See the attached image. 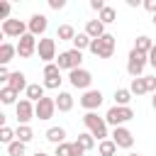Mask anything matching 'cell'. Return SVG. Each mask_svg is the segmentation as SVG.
<instances>
[{"label": "cell", "mask_w": 156, "mask_h": 156, "mask_svg": "<svg viewBox=\"0 0 156 156\" xmlns=\"http://www.w3.org/2000/svg\"><path fill=\"white\" fill-rule=\"evenodd\" d=\"M15 112H17V122H20V124H27L32 117H37V115H34V105H32V100H27V98L15 105Z\"/></svg>", "instance_id": "15"}, {"label": "cell", "mask_w": 156, "mask_h": 156, "mask_svg": "<svg viewBox=\"0 0 156 156\" xmlns=\"http://www.w3.org/2000/svg\"><path fill=\"white\" fill-rule=\"evenodd\" d=\"M0 20L5 22V20H10V2L7 0H2L0 2Z\"/></svg>", "instance_id": "35"}, {"label": "cell", "mask_w": 156, "mask_h": 156, "mask_svg": "<svg viewBox=\"0 0 156 156\" xmlns=\"http://www.w3.org/2000/svg\"><path fill=\"white\" fill-rule=\"evenodd\" d=\"M127 5H129V7H139L141 2H139V0H127Z\"/></svg>", "instance_id": "43"}, {"label": "cell", "mask_w": 156, "mask_h": 156, "mask_svg": "<svg viewBox=\"0 0 156 156\" xmlns=\"http://www.w3.org/2000/svg\"><path fill=\"white\" fill-rule=\"evenodd\" d=\"M151 22H154V27H156V15H154V20H151Z\"/></svg>", "instance_id": "47"}, {"label": "cell", "mask_w": 156, "mask_h": 156, "mask_svg": "<svg viewBox=\"0 0 156 156\" xmlns=\"http://www.w3.org/2000/svg\"><path fill=\"white\" fill-rule=\"evenodd\" d=\"M98 20H100V22H102V24H112V22H115V20H117V10H115V7H110V5H107V7H105V10H102V12H100V15H98Z\"/></svg>", "instance_id": "31"}, {"label": "cell", "mask_w": 156, "mask_h": 156, "mask_svg": "<svg viewBox=\"0 0 156 156\" xmlns=\"http://www.w3.org/2000/svg\"><path fill=\"white\" fill-rule=\"evenodd\" d=\"M80 63H83V51H78V49H68L56 56V66L61 71H76V68H80Z\"/></svg>", "instance_id": "2"}, {"label": "cell", "mask_w": 156, "mask_h": 156, "mask_svg": "<svg viewBox=\"0 0 156 156\" xmlns=\"http://www.w3.org/2000/svg\"><path fill=\"white\" fill-rule=\"evenodd\" d=\"M56 110H58V112H71V110H73V95L66 93V90H61V93L56 95Z\"/></svg>", "instance_id": "18"}, {"label": "cell", "mask_w": 156, "mask_h": 156, "mask_svg": "<svg viewBox=\"0 0 156 156\" xmlns=\"http://www.w3.org/2000/svg\"><path fill=\"white\" fill-rule=\"evenodd\" d=\"M102 105V93L100 90H85L80 95V107H85L88 112H95Z\"/></svg>", "instance_id": "13"}, {"label": "cell", "mask_w": 156, "mask_h": 156, "mask_svg": "<svg viewBox=\"0 0 156 156\" xmlns=\"http://www.w3.org/2000/svg\"><path fill=\"white\" fill-rule=\"evenodd\" d=\"M129 90H132V95H144V93H149V85H146V76H141V78H132V85H129Z\"/></svg>", "instance_id": "22"}, {"label": "cell", "mask_w": 156, "mask_h": 156, "mask_svg": "<svg viewBox=\"0 0 156 156\" xmlns=\"http://www.w3.org/2000/svg\"><path fill=\"white\" fill-rule=\"evenodd\" d=\"M76 141H78L85 151H90V149H95V141H98V139H95L90 132H83V134H78V139H76Z\"/></svg>", "instance_id": "30"}, {"label": "cell", "mask_w": 156, "mask_h": 156, "mask_svg": "<svg viewBox=\"0 0 156 156\" xmlns=\"http://www.w3.org/2000/svg\"><path fill=\"white\" fill-rule=\"evenodd\" d=\"M49 7L51 10H63L66 7V0H49Z\"/></svg>", "instance_id": "37"}, {"label": "cell", "mask_w": 156, "mask_h": 156, "mask_svg": "<svg viewBox=\"0 0 156 156\" xmlns=\"http://www.w3.org/2000/svg\"><path fill=\"white\" fill-rule=\"evenodd\" d=\"M85 34H88L90 39H100V37H105L107 32H105V24H102L100 20H88V22H85Z\"/></svg>", "instance_id": "17"}, {"label": "cell", "mask_w": 156, "mask_h": 156, "mask_svg": "<svg viewBox=\"0 0 156 156\" xmlns=\"http://www.w3.org/2000/svg\"><path fill=\"white\" fill-rule=\"evenodd\" d=\"M134 49L149 56V51L154 49V41H151V37H146V34H141V37H136V41H134Z\"/></svg>", "instance_id": "24"}, {"label": "cell", "mask_w": 156, "mask_h": 156, "mask_svg": "<svg viewBox=\"0 0 156 156\" xmlns=\"http://www.w3.org/2000/svg\"><path fill=\"white\" fill-rule=\"evenodd\" d=\"M27 27H29V34H34V37H41V34L46 32V27H49V20H46V15H41V12H34V15L29 17Z\"/></svg>", "instance_id": "14"}, {"label": "cell", "mask_w": 156, "mask_h": 156, "mask_svg": "<svg viewBox=\"0 0 156 156\" xmlns=\"http://www.w3.org/2000/svg\"><path fill=\"white\" fill-rule=\"evenodd\" d=\"M44 90H46L44 85H39V83H29V88H27L24 93H27V100H32V102L37 105L41 98H46V95H44Z\"/></svg>", "instance_id": "21"}, {"label": "cell", "mask_w": 156, "mask_h": 156, "mask_svg": "<svg viewBox=\"0 0 156 156\" xmlns=\"http://www.w3.org/2000/svg\"><path fill=\"white\" fill-rule=\"evenodd\" d=\"M7 85H10L15 93H20V90H27V88H29L27 76H24L22 71H12V73H10V78H7Z\"/></svg>", "instance_id": "16"}, {"label": "cell", "mask_w": 156, "mask_h": 156, "mask_svg": "<svg viewBox=\"0 0 156 156\" xmlns=\"http://www.w3.org/2000/svg\"><path fill=\"white\" fill-rule=\"evenodd\" d=\"M37 54H39V58L44 61V66H46V63H54V61H56V41L41 37L39 44H37Z\"/></svg>", "instance_id": "6"}, {"label": "cell", "mask_w": 156, "mask_h": 156, "mask_svg": "<svg viewBox=\"0 0 156 156\" xmlns=\"http://www.w3.org/2000/svg\"><path fill=\"white\" fill-rule=\"evenodd\" d=\"M34 156H49V154H44V151H37V154H34Z\"/></svg>", "instance_id": "45"}, {"label": "cell", "mask_w": 156, "mask_h": 156, "mask_svg": "<svg viewBox=\"0 0 156 156\" xmlns=\"http://www.w3.org/2000/svg\"><path fill=\"white\" fill-rule=\"evenodd\" d=\"M24 151H27V144H22V141H12L7 146V154L10 156H24Z\"/></svg>", "instance_id": "33"}, {"label": "cell", "mask_w": 156, "mask_h": 156, "mask_svg": "<svg viewBox=\"0 0 156 156\" xmlns=\"http://www.w3.org/2000/svg\"><path fill=\"white\" fill-rule=\"evenodd\" d=\"M129 119H134V110H132L129 105H127V107L115 105V107H110L107 115H105V122L112 124V127H124V122H129Z\"/></svg>", "instance_id": "3"}, {"label": "cell", "mask_w": 156, "mask_h": 156, "mask_svg": "<svg viewBox=\"0 0 156 156\" xmlns=\"http://www.w3.org/2000/svg\"><path fill=\"white\" fill-rule=\"evenodd\" d=\"M90 44H93V39H90L85 32H78V34H76V39H73V49H78V51L90 49Z\"/></svg>", "instance_id": "28"}, {"label": "cell", "mask_w": 156, "mask_h": 156, "mask_svg": "<svg viewBox=\"0 0 156 156\" xmlns=\"http://www.w3.org/2000/svg\"><path fill=\"white\" fill-rule=\"evenodd\" d=\"M83 154H85V149H83L78 141H73V144H71V156H83Z\"/></svg>", "instance_id": "36"}, {"label": "cell", "mask_w": 156, "mask_h": 156, "mask_svg": "<svg viewBox=\"0 0 156 156\" xmlns=\"http://www.w3.org/2000/svg\"><path fill=\"white\" fill-rule=\"evenodd\" d=\"M37 44H39L37 37L27 32V34L20 37V41H17V56H20V58H29V56L37 51Z\"/></svg>", "instance_id": "9"}, {"label": "cell", "mask_w": 156, "mask_h": 156, "mask_svg": "<svg viewBox=\"0 0 156 156\" xmlns=\"http://www.w3.org/2000/svg\"><path fill=\"white\" fill-rule=\"evenodd\" d=\"M144 7H146L151 15H156V0H144Z\"/></svg>", "instance_id": "40"}, {"label": "cell", "mask_w": 156, "mask_h": 156, "mask_svg": "<svg viewBox=\"0 0 156 156\" xmlns=\"http://www.w3.org/2000/svg\"><path fill=\"white\" fill-rule=\"evenodd\" d=\"M112 141L117 144V149H132L134 134H132L127 127H115V129H112Z\"/></svg>", "instance_id": "12"}, {"label": "cell", "mask_w": 156, "mask_h": 156, "mask_svg": "<svg viewBox=\"0 0 156 156\" xmlns=\"http://www.w3.org/2000/svg\"><path fill=\"white\" fill-rule=\"evenodd\" d=\"M15 54H17V46H12L10 41H2V44H0V63H2V66H7Z\"/></svg>", "instance_id": "20"}, {"label": "cell", "mask_w": 156, "mask_h": 156, "mask_svg": "<svg viewBox=\"0 0 156 156\" xmlns=\"http://www.w3.org/2000/svg\"><path fill=\"white\" fill-rule=\"evenodd\" d=\"M90 54L98 56V58H110V56L115 54V37H112V34H105V37H100V39H93Z\"/></svg>", "instance_id": "4"}, {"label": "cell", "mask_w": 156, "mask_h": 156, "mask_svg": "<svg viewBox=\"0 0 156 156\" xmlns=\"http://www.w3.org/2000/svg\"><path fill=\"white\" fill-rule=\"evenodd\" d=\"M15 134H17V141H22V144H27V141L34 139V132H32L29 124H20V127L15 129Z\"/></svg>", "instance_id": "26"}, {"label": "cell", "mask_w": 156, "mask_h": 156, "mask_svg": "<svg viewBox=\"0 0 156 156\" xmlns=\"http://www.w3.org/2000/svg\"><path fill=\"white\" fill-rule=\"evenodd\" d=\"M27 32H29V27H27L22 20L10 17V20L2 22V34H5V37H15V39H20V37H24Z\"/></svg>", "instance_id": "8"}, {"label": "cell", "mask_w": 156, "mask_h": 156, "mask_svg": "<svg viewBox=\"0 0 156 156\" xmlns=\"http://www.w3.org/2000/svg\"><path fill=\"white\" fill-rule=\"evenodd\" d=\"M83 124L88 127V132L98 141H105L107 139V122H105V117H98L95 112H85L83 115Z\"/></svg>", "instance_id": "1"}, {"label": "cell", "mask_w": 156, "mask_h": 156, "mask_svg": "<svg viewBox=\"0 0 156 156\" xmlns=\"http://www.w3.org/2000/svg\"><path fill=\"white\" fill-rule=\"evenodd\" d=\"M90 7H93V10H95V12H102V10H105V7H107V5H105V2H102V0H90Z\"/></svg>", "instance_id": "38"}, {"label": "cell", "mask_w": 156, "mask_h": 156, "mask_svg": "<svg viewBox=\"0 0 156 156\" xmlns=\"http://www.w3.org/2000/svg\"><path fill=\"white\" fill-rule=\"evenodd\" d=\"M71 144H73V141H63V144H58L54 156H71Z\"/></svg>", "instance_id": "34"}, {"label": "cell", "mask_w": 156, "mask_h": 156, "mask_svg": "<svg viewBox=\"0 0 156 156\" xmlns=\"http://www.w3.org/2000/svg\"><path fill=\"white\" fill-rule=\"evenodd\" d=\"M127 156H141V154H134V151H132V154H127Z\"/></svg>", "instance_id": "46"}, {"label": "cell", "mask_w": 156, "mask_h": 156, "mask_svg": "<svg viewBox=\"0 0 156 156\" xmlns=\"http://www.w3.org/2000/svg\"><path fill=\"white\" fill-rule=\"evenodd\" d=\"M149 63H151V66L156 68V44H154V49L149 51Z\"/></svg>", "instance_id": "42"}, {"label": "cell", "mask_w": 156, "mask_h": 156, "mask_svg": "<svg viewBox=\"0 0 156 156\" xmlns=\"http://www.w3.org/2000/svg\"><path fill=\"white\" fill-rule=\"evenodd\" d=\"M129 100H132V90H129V88H117V90H115V102H117V105L127 107Z\"/></svg>", "instance_id": "29"}, {"label": "cell", "mask_w": 156, "mask_h": 156, "mask_svg": "<svg viewBox=\"0 0 156 156\" xmlns=\"http://www.w3.org/2000/svg\"><path fill=\"white\" fill-rule=\"evenodd\" d=\"M7 78H10V71H7V66H0V80H2V83H7Z\"/></svg>", "instance_id": "41"}, {"label": "cell", "mask_w": 156, "mask_h": 156, "mask_svg": "<svg viewBox=\"0 0 156 156\" xmlns=\"http://www.w3.org/2000/svg\"><path fill=\"white\" fill-rule=\"evenodd\" d=\"M56 39H58V41H73V39H76V29H73L71 24H61V27L56 29Z\"/></svg>", "instance_id": "23"}, {"label": "cell", "mask_w": 156, "mask_h": 156, "mask_svg": "<svg viewBox=\"0 0 156 156\" xmlns=\"http://www.w3.org/2000/svg\"><path fill=\"white\" fill-rule=\"evenodd\" d=\"M151 105H154V110H156V93H154V98H151Z\"/></svg>", "instance_id": "44"}, {"label": "cell", "mask_w": 156, "mask_h": 156, "mask_svg": "<svg viewBox=\"0 0 156 156\" xmlns=\"http://www.w3.org/2000/svg\"><path fill=\"white\" fill-rule=\"evenodd\" d=\"M68 80L76 90H90V83H93V73L85 71V68H76L68 73Z\"/></svg>", "instance_id": "7"}, {"label": "cell", "mask_w": 156, "mask_h": 156, "mask_svg": "<svg viewBox=\"0 0 156 156\" xmlns=\"http://www.w3.org/2000/svg\"><path fill=\"white\" fill-rule=\"evenodd\" d=\"M146 85H149V93H156V76H146Z\"/></svg>", "instance_id": "39"}, {"label": "cell", "mask_w": 156, "mask_h": 156, "mask_svg": "<svg viewBox=\"0 0 156 156\" xmlns=\"http://www.w3.org/2000/svg\"><path fill=\"white\" fill-rule=\"evenodd\" d=\"M61 68L56 66V63H46L44 66V88H49V90H56L58 85H61Z\"/></svg>", "instance_id": "10"}, {"label": "cell", "mask_w": 156, "mask_h": 156, "mask_svg": "<svg viewBox=\"0 0 156 156\" xmlns=\"http://www.w3.org/2000/svg\"><path fill=\"white\" fill-rule=\"evenodd\" d=\"M146 63H149V56L141 54V51H136V49H132V51H129V58H127V73H129L132 78H141Z\"/></svg>", "instance_id": "5"}, {"label": "cell", "mask_w": 156, "mask_h": 156, "mask_svg": "<svg viewBox=\"0 0 156 156\" xmlns=\"http://www.w3.org/2000/svg\"><path fill=\"white\" fill-rule=\"evenodd\" d=\"M46 141H51V144H63L66 141V129L63 127H49L46 129Z\"/></svg>", "instance_id": "19"}, {"label": "cell", "mask_w": 156, "mask_h": 156, "mask_svg": "<svg viewBox=\"0 0 156 156\" xmlns=\"http://www.w3.org/2000/svg\"><path fill=\"white\" fill-rule=\"evenodd\" d=\"M56 112V98H41L37 105H34V115L39 119H51Z\"/></svg>", "instance_id": "11"}, {"label": "cell", "mask_w": 156, "mask_h": 156, "mask_svg": "<svg viewBox=\"0 0 156 156\" xmlns=\"http://www.w3.org/2000/svg\"><path fill=\"white\" fill-rule=\"evenodd\" d=\"M17 95H20V93H15L10 85H5V88L0 90V102H2V105H17Z\"/></svg>", "instance_id": "25"}, {"label": "cell", "mask_w": 156, "mask_h": 156, "mask_svg": "<svg viewBox=\"0 0 156 156\" xmlns=\"http://www.w3.org/2000/svg\"><path fill=\"white\" fill-rule=\"evenodd\" d=\"M0 141L2 144H12V141H17V134H15V129H10L7 124H2V129H0Z\"/></svg>", "instance_id": "32"}, {"label": "cell", "mask_w": 156, "mask_h": 156, "mask_svg": "<svg viewBox=\"0 0 156 156\" xmlns=\"http://www.w3.org/2000/svg\"><path fill=\"white\" fill-rule=\"evenodd\" d=\"M98 151H100V156H115V154H117V144H115L112 139L98 141Z\"/></svg>", "instance_id": "27"}]
</instances>
